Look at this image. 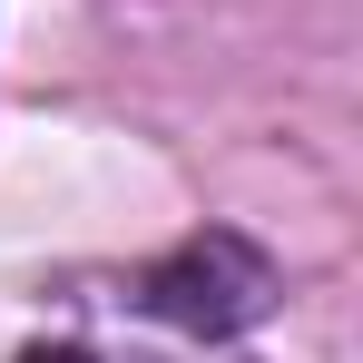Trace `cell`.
<instances>
[{
    "label": "cell",
    "mask_w": 363,
    "mask_h": 363,
    "mask_svg": "<svg viewBox=\"0 0 363 363\" xmlns=\"http://www.w3.org/2000/svg\"><path fill=\"white\" fill-rule=\"evenodd\" d=\"M20 363H89V354H79V344H30Z\"/></svg>",
    "instance_id": "cell-2"
},
{
    "label": "cell",
    "mask_w": 363,
    "mask_h": 363,
    "mask_svg": "<svg viewBox=\"0 0 363 363\" xmlns=\"http://www.w3.org/2000/svg\"><path fill=\"white\" fill-rule=\"evenodd\" d=\"M275 265L255 255V245L236 236V226H206V236H186L177 255H157L138 285H128V304L138 314H157V324H177V334H196V344H226V334H255L265 314H275Z\"/></svg>",
    "instance_id": "cell-1"
}]
</instances>
